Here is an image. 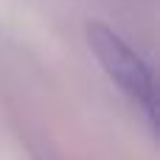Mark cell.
I'll use <instances>...</instances> for the list:
<instances>
[{
    "label": "cell",
    "instance_id": "6da1fadb",
    "mask_svg": "<svg viewBox=\"0 0 160 160\" xmlns=\"http://www.w3.org/2000/svg\"><path fill=\"white\" fill-rule=\"evenodd\" d=\"M87 42L96 59L101 62L104 73L146 112L149 124H155L158 115V98H155V76L152 68L104 22L87 25Z\"/></svg>",
    "mask_w": 160,
    "mask_h": 160
}]
</instances>
